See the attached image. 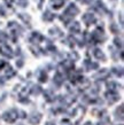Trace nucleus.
Masks as SVG:
<instances>
[{
  "instance_id": "obj_2",
  "label": "nucleus",
  "mask_w": 124,
  "mask_h": 125,
  "mask_svg": "<svg viewBox=\"0 0 124 125\" xmlns=\"http://www.w3.org/2000/svg\"><path fill=\"white\" fill-rule=\"evenodd\" d=\"M40 119H41L40 114H34V115H31V116H30L29 122H30V124L36 125V124H38V123L40 122Z\"/></svg>"
},
{
  "instance_id": "obj_4",
  "label": "nucleus",
  "mask_w": 124,
  "mask_h": 125,
  "mask_svg": "<svg viewBox=\"0 0 124 125\" xmlns=\"http://www.w3.org/2000/svg\"><path fill=\"white\" fill-rule=\"evenodd\" d=\"M95 54H97V56H98V57H103L102 53H101V52H98V49H97V52H95Z\"/></svg>"
},
{
  "instance_id": "obj_6",
  "label": "nucleus",
  "mask_w": 124,
  "mask_h": 125,
  "mask_svg": "<svg viewBox=\"0 0 124 125\" xmlns=\"http://www.w3.org/2000/svg\"><path fill=\"white\" fill-rule=\"evenodd\" d=\"M85 125H92V124H91V123H86V124H85Z\"/></svg>"
},
{
  "instance_id": "obj_5",
  "label": "nucleus",
  "mask_w": 124,
  "mask_h": 125,
  "mask_svg": "<svg viewBox=\"0 0 124 125\" xmlns=\"http://www.w3.org/2000/svg\"><path fill=\"white\" fill-rule=\"evenodd\" d=\"M47 125H54V124H52V123H47Z\"/></svg>"
},
{
  "instance_id": "obj_1",
  "label": "nucleus",
  "mask_w": 124,
  "mask_h": 125,
  "mask_svg": "<svg viewBox=\"0 0 124 125\" xmlns=\"http://www.w3.org/2000/svg\"><path fill=\"white\" fill-rule=\"evenodd\" d=\"M16 118H17V111H15V110L7 111V113H5V115H4V119L6 122H9V123L15 122Z\"/></svg>"
},
{
  "instance_id": "obj_3",
  "label": "nucleus",
  "mask_w": 124,
  "mask_h": 125,
  "mask_svg": "<svg viewBox=\"0 0 124 125\" xmlns=\"http://www.w3.org/2000/svg\"><path fill=\"white\" fill-rule=\"evenodd\" d=\"M0 52H1V54H4L6 56H11V48H9V47L2 46V47H0Z\"/></svg>"
}]
</instances>
